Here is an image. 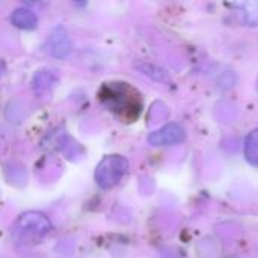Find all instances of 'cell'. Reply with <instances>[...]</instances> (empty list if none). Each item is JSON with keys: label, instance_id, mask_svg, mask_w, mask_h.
I'll return each mask as SVG.
<instances>
[{"label": "cell", "instance_id": "cell-1", "mask_svg": "<svg viewBox=\"0 0 258 258\" xmlns=\"http://www.w3.org/2000/svg\"><path fill=\"white\" fill-rule=\"evenodd\" d=\"M100 100L103 104L124 118H136L141 112L139 94L127 83H106L100 91Z\"/></svg>", "mask_w": 258, "mask_h": 258}, {"label": "cell", "instance_id": "cell-2", "mask_svg": "<svg viewBox=\"0 0 258 258\" xmlns=\"http://www.w3.org/2000/svg\"><path fill=\"white\" fill-rule=\"evenodd\" d=\"M128 162L125 157L118 154H110L101 159L95 169V181L101 189L115 187L127 174Z\"/></svg>", "mask_w": 258, "mask_h": 258}, {"label": "cell", "instance_id": "cell-3", "mask_svg": "<svg viewBox=\"0 0 258 258\" xmlns=\"http://www.w3.org/2000/svg\"><path fill=\"white\" fill-rule=\"evenodd\" d=\"M17 230L21 234L32 237H42L50 233L51 222L50 219L39 212H26L17 221Z\"/></svg>", "mask_w": 258, "mask_h": 258}, {"label": "cell", "instance_id": "cell-4", "mask_svg": "<svg viewBox=\"0 0 258 258\" xmlns=\"http://www.w3.org/2000/svg\"><path fill=\"white\" fill-rule=\"evenodd\" d=\"M184 139H186L184 128L180 124L171 122V124H166L165 127L150 133L148 144L153 147H169V145L181 144Z\"/></svg>", "mask_w": 258, "mask_h": 258}, {"label": "cell", "instance_id": "cell-5", "mask_svg": "<svg viewBox=\"0 0 258 258\" xmlns=\"http://www.w3.org/2000/svg\"><path fill=\"white\" fill-rule=\"evenodd\" d=\"M48 50H50L51 56H54V57H65L70 53L71 41L63 27H57L53 30L50 41H48Z\"/></svg>", "mask_w": 258, "mask_h": 258}, {"label": "cell", "instance_id": "cell-6", "mask_svg": "<svg viewBox=\"0 0 258 258\" xmlns=\"http://www.w3.org/2000/svg\"><path fill=\"white\" fill-rule=\"evenodd\" d=\"M11 21L15 27L23 30H32L38 26V17L27 8H17L11 15Z\"/></svg>", "mask_w": 258, "mask_h": 258}, {"label": "cell", "instance_id": "cell-7", "mask_svg": "<svg viewBox=\"0 0 258 258\" xmlns=\"http://www.w3.org/2000/svg\"><path fill=\"white\" fill-rule=\"evenodd\" d=\"M245 157L246 160L258 168V128L254 130L252 133H249V136L246 138L245 142Z\"/></svg>", "mask_w": 258, "mask_h": 258}, {"label": "cell", "instance_id": "cell-8", "mask_svg": "<svg viewBox=\"0 0 258 258\" xmlns=\"http://www.w3.org/2000/svg\"><path fill=\"white\" fill-rule=\"evenodd\" d=\"M242 8V15L243 21L249 26H258V3L257 2H249L240 5Z\"/></svg>", "mask_w": 258, "mask_h": 258}, {"label": "cell", "instance_id": "cell-9", "mask_svg": "<svg viewBox=\"0 0 258 258\" xmlns=\"http://www.w3.org/2000/svg\"><path fill=\"white\" fill-rule=\"evenodd\" d=\"M47 83L48 85H54L56 83V79L51 74H48V73H39L35 77V85H33L35 92H38V94H48L50 95L48 88H47Z\"/></svg>", "mask_w": 258, "mask_h": 258}]
</instances>
